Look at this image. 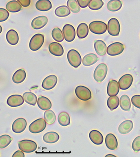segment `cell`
I'll return each mask as SVG.
<instances>
[{"label":"cell","mask_w":140,"mask_h":157,"mask_svg":"<svg viewBox=\"0 0 140 157\" xmlns=\"http://www.w3.org/2000/svg\"><path fill=\"white\" fill-rule=\"evenodd\" d=\"M23 97L20 95H13L10 96L7 100L8 105L11 107H17L24 104Z\"/></svg>","instance_id":"obj_14"},{"label":"cell","mask_w":140,"mask_h":157,"mask_svg":"<svg viewBox=\"0 0 140 157\" xmlns=\"http://www.w3.org/2000/svg\"><path fill=\"white\" fill-rule=\"evenodd\" d=\"M6 39L7 41L10 44L15 45L19 42V35L15 30L11 29L6 33Z\"/></svg>","instance_id":"obj_22"},{"label":"cell","mask_w":140,"mask_h":157,"mask_svg":"<svg viewBox=\"0 0 140 157\" xmlns=\"http://www.w3.org/2000/svg\"><path fill=\"white\" fill-rule=\"evenodd\" d=\"M27 126V121L25 119L20 118L17 119L13 123L12 129L16 133H20L25 131Z\"/></svg>","instance_id":"obj_12"},{"label":"cell","mask_w":140,"mask_h":157,"mask_svg":"<svg viewBox=\"0 0 140 157\" xmlns=\"http://www.w3.org/2000/svg\"><path fill=\"white\" fill-rule=\"evenodd\" d=\"M94 48L97 54L99 56H104L107 52V46L105 42L101 40L95 41Z\"/></svg>","instance_id":"obj_21"},{"label":"cell","mask_w":140,"mask_h":157,"mask_svg":"<svg viewBox=\"0 0 140 157\" xmlns=\"http://www.w3.org/2000/svg\"><path fill=\"white\" fill-rule=\"evenodd\" d=\"M120 90L119 83L114 80L109 81L107 87V94L110 97L116 96Z\"/></svg>","instance_id":"obj_17"},{"label":"cell","mask_w":140,"mask_h":157,"mask_svg":"<svg viewBox=\"0 0 140 157\" xmlns=\"http://www.w3.org/2000/svg\"><path fill=\"white\" fill-rule=\"evenodd\" d=\"M21 5L24 7H27L31 3V0H17Z\"/></svg>","instance_id":"obj_45"},{"label":"cell","mask_w":140,"mask_h":157,"mask_svg":"<svg viewBox=\"0 0 140 157\" xmlns=\"http://www.w3.org/2000/svg\"><path fill=\"white\" fill-rule=\"evenodd\" d=\"M44 36L41 34H37L32 37L29 43V48L33 51H36L41 48L44 42Z\"/></svg>","instance_id":"obj_4"},{"label":"cell","mask_w":140,"mask_h":157,"mask_svg":"<svg viewBox=\"0 0 140 157\" xmlns=\"http://www.w3.org/2000/svg\"><path fill=\"white\" fill-rule=\"evenodd\" d=\"M104 4L102 0H91L88 6L90 10L96 11L101 9Z\"/></svg>","instance_id":"obj_39"},{"label":"cell","mask_w":140,"mask_h":157,"mask_svg":"<svg viewBox=\"0 0 140 157\" xmlns=\"http://www.w3.org/2000/svg\"><path fill=\"white\" fill-rule=\"evenodd\" d=\"M134 128L133 121L130 120H126L120 124L119 127L120 133L125 135L130 132Z\"/></svg>","instance_id":"obj_20"},{"label":"cell","mask_w":140,"mask_h":157,"mask_svg":"<svg viewBox=\"0 0 140 157\" xmlns=\"http://www.w3.org/2000/svg\"><path fill=\"white\" fill-rule=\"evenodd\" d=\"M46 122L43 119H38L30 124L29 129L33 134L39 133L44 130L46 127Z\"/></svg>","instance_id":"obj_6"},{"label":"cell","mask_w":140,"mask_h":157,"mask_svg":"<svg viewBox=\"0 0 140 157\" xmlns=\"http://www.w3.org/2000/svg\"><path fill=\"white\" fill-rule=\"evenodd\" d=\"M89 137L91 141L96 145H100L103 144L104 137L101 133L97 130H93L89 134Z\"/></svg>","instance_id":"obj_18"},{"label":"cell","mask_w":140,"mask_h":157,"mask_svg":"<svg viewBox=\"0 0 140 157\" xmlns=\"http://www.w3.org/2000/svg\"><path fill=\"white\" fill-rule=\"evenodd\" d=\"M89 28L91 33L100 35L104 34L106 32L107 25L104 22L96 21L91 22L89 24Z\"/></svg>","instance_id":"obj_3"},{"label":"cell","mask_w":140,"mask_h":157,"mask_svg":"<svg viewBox=\"0 0 140 157\" xmlns=\"http://www.w3.org/2000/svg\"><path fill=\"white\" fill-rule=\"evenodd\" d=\"M21 5L17 1H11L8 2L6 5L7 11L11 13H17L21 10Z\"/></svg>","instance_id":"obj_30"},{"label":"cell","mask_w":140,"mask_h":157,"mask_svg":"<svg viewBox=\"0 0 140 157\" xmlns=\"http://www.w3.org/2000/svg\"><path fill=\"white\" fill-rule=\"evenodd\" d=\"M67 59L70 65L76 68H78L81 63V57L77 50L72 49L67 54Z\"/></svg>","instance_id":"obj_1"},{"label":"cell","mask_w":140,"mask_h":157,"mask_svg":"<svg viewBox=\"0 0 140 157\" xmlns=\"http://www.w3.org/2000/svg\"><path fill=\"white\" fill-rule=\"evenodd\" d=\"M24 100L27 104L32 106L36 105L37 101V97L33 93L31 92H25L23 95Z\"/></svg>","instance_id":"obj_33"},{"label":"cell","mask_w":140,"mask_h":157,"mask_svg":"<svg viewBox=\"0 0 140 157\" xmlns=\"http://www.w3.org/2000/svg\"><path fill=\"white\" fill-rule=\"evenodd\" d=\"M52 36L55 41L58 42H63L64 40V35L62 31L59 28H55L52 32Z\"/></svg>","instance_id":"obj_37"},{"label":"cell","mask_w":140,"mask_h":157,"mask_svg":"<svg viewBox=\"0 0 140 157\" xmlns=\"http://www.w3.org/2000/svg\"><path fill=\"white\" fill-rule=\"evenodd\" d=\"M107 66L106 64L101 63L97 66L94 73V78L98 82L104 81L107 73Z\"/></svg>","instance_id":"obj_2"},{"label":"cell","mask_w":140,"mask_h":157,"mask_svg":"<svg viewBox=\"0 0 140 157\" xmlns=\"http://www.w3.org/2000/svg\"><path fill=\"white\" fill-rule=\"evenodd\" d=\"M58 120L59 124L64 127L69 125L71 122L69 115L67 112H65L60 113L58 115Z\"/></svg>","instance_id":"obj_31"},{"label":"cell","mask_w":140,"mask_h":157,"mask_svg":"<svg viewBox=\"0 0 140 157\" xmlns=\"http://www.w3.org/2000/svg\"><path fill=\"white\" fill-rule=\"evenodd\" d=\"M63 33L64 39L68 42H72L75 38V28L72 25L69 24L65 25L63 27Z\"/></svg>","instance_id":"obj_10"},{"label":"cell","mask_w":140,"mask_h":157,"mask_svg":"<svg viewBox=\"0 0 140 157\" xmlns=\"http://www.w3.org/2000/svg\"><path fill=\"white\" fill-rule=\"evenodd\" d=\"M119 98L116 96L110 97L107 101L108 107L111 110L113 111L119 107Z\"/></svg>","instance_id":"obj_36"},{"label":"cell","mask_w":140,"mask_h":157,"mask_svg":"<svg viewBox=\"0 0 140 157\" xmlns=\"http://www.w3.org/2000/svg\"><path fill=\"white\" fill-rule=\"evenodd\" d=\"M131 102L135 107L140 109V95L133 96L131 98Z\"/></svg>","instance_id":"obj_43"},{"label":"cell","mask_w":140,"mask_h":157,"mask_svg":"<svg viewBox=\"0 0 140 157\" xmlns=\"http://www.w3.org/2000/svg\"><path fill=\"white\" fill-rule=\"evenodd\" d=\"M25 154L23 151L18 150L15 152L12 155V157H25Z\"/></svg>","instance_id":"obj_46"},{"label":"cell","mask_w":140,"mask_h":157,"mask_svg":"<svg viewBox=\"0 0 140 157\" xmlns=\"http://www.w3.org/2000/svg\"><path fill=\"white\" fill-rule=\"evenodd\" d=\"M67 5L69 9L73 13H77L81 10L76 0H68Z\"/></svg>","instance_id":"obj_38"},{"label":"cell","mask_w":140,"mask_h":157,"mask_svg":"<svg viewBox=\"0 0 140 157\" xmlns=\"http://www.w3.org/2000/svg\"><path fill=\"white\" fill-rule=\"evenodd\" d=\"M132 147L135 152H138L140 151V136L136 137L134 139L132 145Z\"/></svg>","instance_id":"obj_42"},{"label":"cell","mask_w":140,"mask_h":157,"mask_svg":"<svg viewBox=\"0 0 140 157\" xmlns=\"http://www.w3.org/2000/svg\"><path fill=\"white\" fill-rule=\"evenodd\" d=\"M2 26L0 25V34L2 33Z\"/></svg>","instance_id":"obj_48"},{"label":"cell","mask_w":140,"mask_h":157,"mask_svg":"<svg viewBox=\"0 0 140 157\" xmlns=\"http://www.w3.org/2000/svg\"><path fill=\"white\" fill-rule=\"evenodd\" d=\"M124 49V45L122 44L115 42L108 46L107 48V52L109 56H117L122 53Z\"/></svg>","instance_id":"obj_9"},{"label":"cell","mask_w":140,"mask_h":157,"mask_svg":"<svg viewBox=\"0 0 140 157\" xmlns=\"http://www.w3.org/2000/svg\"><path fill=\"white\" fill-rule=\"evenodd\" d=\"M108 33L112 36H118L120 31V25L118 19L112 18L107 24Z\"/></svg>","instance_id":"obj_8"},{"label":"cell","mask_w":140,"mask_h":157,"mask_svg":"<svg viewBox=\"0 0 140 157\" xmlns=\"http://www.w3.org/2000/svg\"><path fill=\"white\" fill-rule=\"evenodd\" d=\"M91 0H77V2L81 8H85L88 5Z\"/></svg>","instance_id":"obj_44"},{"label":"cell","mask_w":140,"mask_h":157,"mask_svg":"<svg viewBox=\"0 0 140 157\" xmlns=\"http://www.w3.org/2000/svg\"><path fill=\"white\" fill-rule=\"evenodd\" d=\"M37 105L40 109L44 111L50 109L52 107V103L47 97L41 96L37 100Z\"/></svg>","instance_id":"obj_27"},{"label":"cell","mask_w":140,"mask_h":157,"mask_svg":"<svg viewBox=\"0 0 140 157\" xmlns=\"http://www.w3.org/2000/svg\"><path fill=\"white\" fill-rule=\"evenodd\" d=\"M10 13L7 10L3 8H0V22H3L7 20Z\"/></svg>","instance_id":"obj_41"},{"label":"cell","mask_w":140,"mask_h":157,"mask_svg":"<svg viewBox=\"0 0 140 157\" xmlns=\"http://www.w3.org/2000/svg\"><path fill=\"white\" fill-rule=\"evenodd\" d=\"M75 94L79 99L83 101H87L91 98V93L87 87L78 86L76 88Z\"/></svg>","instance_id":"obj_7"},{"label":"cell","mask_w":140,"mask_h":157,"mask_svg":"<svg viewBox=\"0 0 140 157\" xmlns=\"http://www.w3.org/2000/svg\"><path fill=\"white\" fill-rule=\"evenodd\" d=\"M77 35L80 39L85 38L89 34V28L87 24L82 23L78 26L77 29Z\"/></svg>","instance_id":"obj_28"},{"label":"cell","mask_w":140,"mask_h":157,"mask_svg":"<svg viewBox=\"0 0 140 157\" xmlns=\"http://www.w3.org/2000/svg\"><path fill=\"white\" fill-rule=\"evenodd\" d=\"M58 82V78L55 75H49L45 78L42 83V87L47 90L53 89Z\"/></svg>","instance_id":"obj_13"},{"label":"cell","mask_w":140,"mask_h":157,"mask_svg":"<svg viewBox=\"0 0 140 157\" xmlns=\"http://www.w3.org/2000/svg\"><path fill=\"white\" fill-rule=\"evenodd\" d=\"M26 76L27 74L25 71L20 69L15 72L12 76V81L16 84H19L25 81Z\"/></svg>","instance_id":"obj_23"},{"label":"cell","mask_w":140,"mask_h":157,"mask_svg":"<svg viewBox=\"0 0 140 157\" xmlns=\"http://www.w3.org/2000/svg\"><path fill=\"white\" fill-rule=\"evenodd\" d=\"M44 118L47 124L52 125L56 121V115L53 111L49 109L45 112Z\"/></svg>","instance_id":"obj_35"},{"label":"cell","mask_w":140,"mask_h":157,"mask_svg":"<svg viewBox=\"0 0 140 157\" xmlns=\"http://www.w3.org/2000/svg\"><path fill=\"white\" fill-rule=\"evenodd\" d=\"M98 60V57L95 54H88L84 57L82 63L85 66H90L96 63Z\"/></svg>","instance_id":"obj_26"},{"label":"cell","mask_w":140,"mask_h":157,"mask_svg":"<svg viewBox=\"0 0 140 157\" xmlns=\"http://www.w3.org/2000/svg\"><path fill=\"white\" fill-rule=\"evenodd\" d=\"M49 50L50 53L53 56L60 57L64 53V48L58 42H52L49 45Z\"/></svg>","instance_id":"obj_16"},{"label":"cell","mask_w":140,"mask_h":157,"mask_svg":"<svg viewBox=\"0 0 140 157\" xmlns=\"http://www.w3.org/2000/svg\"><path fill=\"white\" fill-rule=\"evenodd\" d=\"M36 9L39 11H47L52 8L51 2L49 0H39L35 4Z\"/></svg>","instance_id":"obj_25"},{"label":"cell","mask_w":140,"mask_h":157,"mask_svg":"<svg viewBox=\"0 0 140 157\" xmlns=\"http://www.w3.org/2000/svg\"><path fill=\"white\" fill-rule=\"evenodd\" d=\"M115 157V156L114 155H110L109 154L108 155H106V157Z\"/></svg>","instance_id":"obj_47"},{"label":"cell","mask_w":140,"mask_h":157,"mask_svg":"<svg viewBox=\"0 0 140 157\" xmlns=\"http://www.w3.org/2000/svg\"><path fill=\"white\" fill-rule=\"evenodd\" d=\"M133 82L132 75L130 74H126L120 78L119 80V84L120 89L127 90L130 88Z\"/></svg>","instance_id":"obj_11"},{"label":"cell","mask_w":140,"mask_h":157,"mask_svg":"<svg viewBox=\"0 0 140 157\" xmlns=\"http://www.w3.org/2000/svg\"><path fill=\"white\" fill-rule=\"evenodd\" d=\"M48 22V19L46 17L39 16L33 19L31 23V26L34 29H40L45 27Z\"/></svg>","instance_id":"obj_15"},{"label":"cell","mask_w":140,"mask_h":157,"mask_svg":"<svg viewBox=\"0 0 140 157\" xmlns=\"http://www.w3.org/2000/svg\"><path fill=\"white\" fill-rule=\"evenodd\" d=\"M60 138L59 135L54 132H50L45 134L43 140L46 143L53 144L58 141Z\"/></svg>","instance_id":"obj_24"},{"label":"cell","mask_w":140,"mask_h":157,"mask_svg":"<svg viewBox=\"0 0 140 157\" xmlns=\"http://www.w3.org/2000/svg\"><path fill=\"white\" fill-rule=\"evenodd\" d=\"M120 106L122 110L125 111H129L130 109L131 103L129 97L127 95H123L120 97Z\"/></svg>","instance_id":"obj_32"},{"label":"cell","mask_w":140,"mask_h":157,"mask_svg":"<svg viewBox=\"0 0 140 157\" xmlns=\"http://www.w3.org/2000/svg\"><path fill=\"white\" fill-rule=\"evenodd\" d=\"M105 144L109 149H116L118 146V142L115 136L112 133L107 134L105 137Z\"/></svg>","instance_id":"obj_19"},{"label":"cell","mask_w":140,"mask_h":157,"mask_svg":"<svg viewBox=\"0 0 140 157\" xmlns=\"http://www.w3.org/2000/svg\"><path fill=\"white\" fill-rule=\"evenodd\" d=\"M55 13L58 17H66L69 15L71 11L68 7L66 6H61L56 8L55 11Z\"/></svg>","instance_id":"obj_34"},{"label":"cell","mask_w":140,"mask_h":157,"mask_svg":"<svg viewBox=\"0 0 140 157\" xmlns=\"http://www.w3.org/2000/svg\"><path fill=\"white\" fill-rule=\"evenodd\" d=\"M18 145L21 151L26 153L34 152L37 148L36 143L28 140L20 141L18 142Z\"/></svg>","instance_id":"obj_5"},{"label":"cell","mask_w":140,"mask_h":157,"mask_svg":"<svg viewBox=\"0 0 140 157\" xmlns=\"http://www.w3.org/2000/svg\"><path fill=\"white\" fill-rule=\"evenodd\" d=\"M12 141L11 136L7 135H4L0 137V148H5L10 145Z\"/></svg>","instance_id":"obj_40"},{"label":"cell","mask_w":140,"mask_h":157,"mask_svg":"<svg viewBox=\"0 0 140 157\" xmlns=\"http://www.w3.org/2000/svg\"><path fill=\"white\" fill-rule=\"evenodd\" d=\"M122 2L120 0H111L108 2L107 8L112 12L119 11L122 7Z\"/></svg>","instance_id":"obj_29"}]
</instances>
